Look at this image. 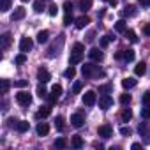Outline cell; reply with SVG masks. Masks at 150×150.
Wrapping results in <instances>:
<instances>
[{"label":"cell","instance_id":"obj_13","mask_svg":"<svg viewBox=\"0 0 150 150\" xmlns=\"http://www.w3.org/2000/svg\"><path fill=\"white\" fill-rule=\"evenodd\" d=\"M23 18H25V9H23V7H16L14 13L11 14V20H13V21H20V20H23Z\"/></svg>","mask_w":150,"mask_h":150},{"label":"cell","instance_id":"obj_3","mask_svg":"<svg viewBox=\"0 0 150 150\" xmlns=\"http://www.w3.org/2000/svg\"><path fill=\"white\" fill-rule=\"evenodd\" d=\"M71 125H72V127H78V129L83 127V125H85V115H83L81 111L71 115Z\"/></svg>","mask_w":150,"mask_h":150},{"label":"cell","instance_id":"obj_12","mask_svg":"<svg viewBox=\"0 0 150 150\" xmlns=\"http://www.w3.org/2000/svg\"><path fill=\"white\" fill-rule=\"evenodd\" d=\"M88 57H90L92 60H96V62H101V60L104 58V53H103L99 48H92V50L88 51Z\"/></svg>","mask_w":150,"mask_h":150},{"label":"cell","instance_id":"obj_26","mask_svg":"<svg viewBox=\"0 0 150 150\" xmlns=\"http://www.w3.org/2000/svg\"><path fill=\"white\" fill-rule=\"evenodd\" d=\"M115 30H117V32H120V34H124V32L127 30V25H125V21H124V20H118V21L115 23Z\"/></svg>","mask_w":150,"mask_h":150},{"label":"cell","instance_id":"obj_8","mask_svg":"<svg viewBox=\"0 0 150 150\" xmlns=\"http://www.w3.org/2000/svg\"><path fill=\"white\" fill-rule=\"evenodd\" d=\"M37 80H39L41 83H48V81L51 80V74H50V71H48L46 67H39V69H37Z\"/></svg>","mask_w":150,"mask_h":150},{"label":"cell","instance_id":"obj_55","mask_svg":"<svg viewBox=\"0 0 150 150\" xmlns=\"http://www.w3.org/2000/svg\"><path fill=\"white\" fill-rule=\"evenodd\" d=\"M21 2H28V0H21Z\"/></svg>","mask_w":150,"mask_h":150},{"label":"cell","instance_id":"obj_6","mask_svg":"<svg viewBox=\"0 0 150 150\" xmlns=\"http://www.w3.org/2000/svg\"><path fill=\"white\" fill-rule=\"evenodd\" d=\"M111 106H113V97L108 96V94H103L99 97V108L101 110H110Z\"/></svg>","mask_w":150,"mask_h":150},{"label":"cell","instance_id":"obj_42","mask_svg":"<svg viewBox=\"0 0 150 150\" xmlns=\"http://www.w3.org/2000/svg\"><path fill=\"white\" fill-rule=\"evenodd\" d=\"M120 103H122V104H129V103H131V96H129V94H122V96H120Z\"/></svg>","mask_w":150,"mask_h":150},{"label":"cell","instance_id":"obj_23","mask_svg":"<svg viewBox=\"0 0 150 150\" xmlns=\"http://www.w3.org/2000/svg\"><path fill=\"white\" fill-rule=\"evenodd\" d=\"M64 76H65L67 80H72L74 76H76V69H74V65H69V67L64 71Z\"/></svg>","mask_w":150,"mask_h":150},{"label":"cell","instance_id":"obj_44","mask_svg":"<svg viewBox=\"0 0 150 150\" xmlns=\"http://www.w3.org/2000/svg\"><path fill=\"white\" fill-rule=\"evenodd\" d=\"M131 132H132V131H131L129 127H125V125L120 127V134H122V136H131Z\"/></svg>","mask_w":150,"mask_h":150},{"label":"cell","instance_id":"obj_53","mask_svg":"<svg viewBox=\"0 0 150 150\" xmlns=\"http://www.w3.org/2000/svg\"><path fill=\"white\" fill-rule=\"evenodd\" d=\"M139 148H141L139 143H132V150H139Z\"/></svg>","mask_w":150,"mask_h":150},{"label":"cell","instance_id":"obj_46","mask_svg":"<svg viewBox=\"0 0 150 150\" xmlns=\"http://www.w3.org/2000/svg\"><path fill=\"white\" fill-rule=\"evenodd\" d=\"M27 85H28V81H27V80H20V81H16V83H14V87H27Z\"/></svg>","mask_w":150,"mask_h":150},{"label":"cell","instance_id":"obj_54","mask_svg":"<svg viewBox=\"0 0 150 150\" xmlns=\"http://www.w3.org/2000/svg\"><path fill=\"white\" fill-rule=\"evenodd\" d=\"M103 2H110L111 6H115V4H117V2H115V0H103Z\"/></svg>","mask_w":150,"mask_h":150},{"label":"cell","instance_id":"obj_50","mask_svg":"<svg viewBox=\"0 0 150 150\" xmlns=\"http://www.w3.org/2000/svg\"><path fill=\"white\" fill-rule=\"evenodd\" d=\"M115 58H124V50L117 51V53H115Z\"/></svg>","mask_w":150,"mask_h":150},{"label":"cell","instance_id":"obj_20","mask_svg":"<svg viewBox=\"0 0 150 150\" xmlns=\"http://www.w3.org/2000/svg\"><path fill=\"white\" fill-rule=\"evenodd\" d=\"M71 145L74 146V148H83V139H81V136H72V139H71Z\"/></svg>","mask_w":150,"mask_h":150},{"label":"cell","instance_id":"obj_52","mask_svg":"<svg viewBox=\"0 0 150 150\" xmlns=\"http://www.w3.org/2000/svg\"><path fill=\"white\" fill-rule=\"evenodd\" d=\"M87 41H88V42H92V41H94V32H90V34H88V37H87Z\"/></svg>","mask_w":150,"mask_h":150},{"label":"cell","instance_id":"obj_47","mask_svg":"<svg viewBox=\"0 0 150 150\" xmlns=\"http://www.w3.org/2000/svg\"><path fill=\"white\" fill-rule=\"evenodd\" d=\"M111 90V85H104V87H99V92H103V94H106V92H110Z\"/></svg>","mask_w":150,"mask_h":150},{"label":"cell","instance_id":"obj_7","mask_svg":"<svg viewBox=\"0 0 150 150\" xmlns=\"http://www.w3.org/2000/svg\"><path fill=\"white\" fill-rule=\"evenodd\" d=\"M138 131H139V136H143V141H145L146 145H150V125L143 122V124H139Z\"/></svg>","mask_w":150,"mask_h":150},{"label":"cell","instance_id":"obj_39","mask_svg":"<svg viewBox=\"0 0 150 150\" xmlns=\"http://www.w3.org/2000/svg\"><path fill=\"white\" fill-rule=\"evenodd\" d=\"M113 37H110V35H104V37H101V48H106L108 44H110V41H111Z\"/></svg>","mask_w":150,"mask_h":150},{"label":"cell","instance_id":"obj_33","mask_svg":"<svg viewBox=\"0 0 150 150\" xmlns=\"http://www.w3.org/2000/svg\"><path fill=\"white\" fill-rule=\"evenodd\" d=\"M124 34H125V37H127L131 42H138V37H136V34H134L132 30H125Z\"/></svg>","mask_w":150,"mask_h":150},{"label":"cell","instance_id":"obj_19","mask_svg":"<svg viewBox=\"0 0 150 150\" xmlns=\"http://www.w3.org/2000/svg\"><path fill=\"white\" fill-rule=\"evenodd\" d=\"M0 39H2V44H0V46H2V50H7V48H9V44H11V34H9V32H6Z\"/></svg>","mask_w":150,"mask_h":150},{"label":"cell","instance_id":"obj_45","mask_svg":"<svg viewBox=\"0 0 150 150\" xmlns=\"http://www.w3.org/2000/svg\"><path fill=\"white\" fill-rule=\"evenodd\" d=\"M64 11H65V13H72V4H71V2H65V4H64Z\"/></svg>","mask_w":150,"mask_h":150},{"label":"cell","instance_id":"obj_41","mask_svg":"<svg viewBox=\"0 0 150 150\" xmlns=\"http://www.w3.org/2000/svg\"><path fill=\"white\" fill-rule=\"evenodd\" d=\"M9 87H11V83H9V80H2V94H7V90H9Z\"/></svg>","mask_w":150,"mask_h":150},{"label":"cell","instance_id":"obj_29","mask_svg":"<svg viewBox=\"0 0 150 150\" xmlns=\"http://www.w3.org/2000/svg\"><path fill=\"white\" fill-rule=\"evenodd\" d=\"M122 14H124V16H134V14H136V6H127Z\"/></svg>","mask_w":150,"mask_h":150},{"label":"cell","instance_id":"obj_32","mask_svg":"<svg viewBox=\"0 0 150 150\" xmlns=\"http://www.w3.org/2000/svg\"><path fill=\"white\" fill-rule=\"evenodd\" d=\"M44 9V0H37V2H34V11L35 13H42Z\"/></svg>","mask_w":150,"mask_h":150},{"label":"cell","instance_id":"obj_31","mask_svg":"<svg viewBox=\"0 0 150 150\" xmlns=\"http://www.w3.org/2000/svg\"><path fill=\"white\" fill-rule=\"evenodd\" d=\"M37 96H39V97H41V99H44V97H48V90H46V88H44V83H42V85H39V87H37Z\"/></svg>","mask_w":150,"mask_h":150},{"label":"cell","instance_id":"obj_2","mask_svg":"<svg viewBox=\"0 0 150 150\" xmlns=\"http://www.w3.org/2000/svg\"><path fill=\"white\" fill-rule=\"evenodd\" d=\"M81 72L85 78H99V76H104V71L99 69V65H94V64H85L81 67Z\"/></svg>","mask_w":150,"mask_h":150},{"label":"cell","instance_id":"obj_28","mask_svg":"<svg viewBox=\"0 0 150 150\" xmlns=\"http://www.w3.org/2000/svg\"><path fill=\"white\" fill-rule=\"evenodd\" d=\"M11 0H0V11L2 13H7L9 9H11Z\"/></svg>","mask_w":150,"mask_h":150},{"label":"cell","instance_id":"obj_27","mask_svg":"<svg viewBox=\"0 0 150 150\" xmlns=\"http://www.w3.org/2000/svg\"><path fill=\"white\" fill-rule=\"evenodd\" d=\"M134 57H136L134 50H124V60H125V62H132Z\"/></svg>","mask_w":150,"mask_h":150},{"label":"cell","instance_id":"obj_15","mask_svg":"<svg viewBox=\"0 0 150 150\" xmlns=\"http://www.w3.org/2000/svg\"><path fill=\"white\" fill-rule=\"evenodd\" d=\"M50 113H51V106H41L39 111L35 113V117L37 118H46V117H50Z\"/></svg>","mask_w":150,"mask_h":150},{"label":"cell","instance_id":"obj_17","mask_svg":"<svg viewBox=\"0 0 150 150\" xmlns=\"http://www.w3.org/2000/svg\"><path fill=\"white\" fill-rule=\"evenodd\" d=\"M122 87H124L125 90L134 88V87H136V80H134V78H124V80H122Z\"/></svg>","mask_w":150,"mask_h":150},{"label":"cell","instance_id":"obj_11","mask_svg":"<svg viewBox=\"0 0 150 150\" xmlns=\"http://www.w3.org/2000/svg\"><path fill=\"white\" fill-rule=\"evenodd\" d=\"M32 46H34V42H32L30 37H21V41H20V51L28 53V51L32 50Z\"/></svg>","mask_w":150,"mask_h":150},{"label":"cell","instance_id":"obj_10","mask_svg":"<svg viewBox=\"0 0 150 150\" xmlns=\"http://www.w3.org/2000/svg\"><path fill=\"white\" fill-rule=\"evenodd\" d=\"M97 136H101V138H111L113 136V129H111V125H99V129H97Z\"/></svg>","mask_w":150,"mask_h":150},{"label":"cell","instance_id":"obj_24","mask_svg":"<svg viewBox=\"0 0 150 150\" xmlns=\"http://www.w3.org/2000/svg\"><path fill=\"white\" fill-rule=\"evenodd\" d=\"M131 117H132V111H131L129 108H124V110L120 111V118H122V122H127V120H131Z\"/></svg>","mask_w":150,"mask_h":150},{"label":"cell","instance_id":"obj_1","mask_svg":"<svg viewBox=\"0 0 150 150\" xmlns=\"http://www.w3.org/2000/svg\"><path fill=\"white\" fill-rule=\"evenodd\" d=\"M83 53H85V46L81 42H76L72 46V51H71V58H69V64L71 65H76L83 60Z\"/></svg>","mask_w":150,"mask_h":150},{"label":"cell","instance_id":"obj_9","mask_svg":"<svg viewBox=\"0 0 150 150\" xmlns=\"http://www.w3.org/2000/svg\"><path fill=\"white\" fill-rule=\"evenodd\" d=\"M62 96V85H53L51 87V94H50V103H57Z\"/></svg>","mask_w":150,"mask_h":150},{"label":"cell","instance_id":"obj_49","mask_svg":"<svg viewBox=\"0 0 150 150\" xmlns=\"http://www.w3.org/2000/svg\"><path fill=\"white\" fill-rule=\"evenodd\" d=\"M138 2H139L143 7H148V6H150V0H138Z\"/></svg>","mask_w":150,"mask_h":150},{"label":"cell","instance_id":"obj_21","mask_svg":"<svg viewBox=\"0 0 150 150\" xmlns=\"http://www.w3.org/2000/svg\"><path fill=\"white\" fill-rule=\"evenodd\" d=\"M78 6H80V9H81L83 13H87L88 9H92V0H80Z\"/></svg>","mask_w":150,"mask_h":150},{"label":"cell","instance_id":"obj_35","mask_svg":"<svg viewBox=\"0 0 150 150\" xmlns=\"http://www.w3.org/2000/svg\"><path fill=\"white\" fill-rule=\"evenodd\" d=\"M81 88H83V81H76V83L72 85V94H80Z\"/></svg>","mask_w":150,"mask_h":150},{"label":"cell","instance_id":"obj_37","mask_svg":"<svg viewBox=\"0 0 150 150\" xmlns=\"http://www.w3.org/2000/svg\"><path fill=\"white\" fill-rule=\"evenodd\" d=\"M25 62H27V55L21 51V53L16 57V64H18V65H21V64H25Z\"/></svg>","mask_w":150,"mask_h":150},{"label":"cell","instance_id":"obj_18","mask_svg":"<svg viewBox=\"0 0 150 150\" xmlns=\"http://www.w3.org/2000/svg\"><path fill=\"white\" fill-rule=\"evenodd\" d=\"M145 72H146V64H145V62H139V64L134 67V74H136V76H143Z\"/></svg>","mask_w":150,"mask_h":150},{"label":"cell","instance_id":"obj_16","mask_svg":"<svg viewBox=\"0 0 150 150\" xmlns=\"http://www.w3.org/2000/svg\"><path fill=\"white\" fill-rule=\"evenodd\" d=\"M35 132H37V136H46V134L50 132V127H48V124H44V122L37 124V127H35Z\"/></svg>","mask_w":150,"mask_h":150},{"label":"cell","instance_id":"obj_14","mask_svg":"<svg viewBox=\"0 0 150 150\" xmlns=\"http://www.w3.org/2000/svg\"><path fill=\"white\" fill-rule=\"evenodd\" d=\"M88 23H90V18H88V16H80V18H78L76 21H74V25H76V28H80V30H81V28H85V27H87Z\"/></svg>","mask_w":150,"mask_h":150},{"label":"cell","instance_id":"obj_36","mask_svg":"<svg viewBox=\"0 0 150 150\" xmlns=\"http://www.w3.org/2000/svg\"><path fill=\"white\" fill-rule=\"evenodd\" d=\"M72 21H76L72 18V13H65V16H64V25H71Z\"/></svg>","mask_w":150,"mask_h":150},{"label":"cell","instance_id":"obj_34","mask_svg":"<svg viewBox=\"0 0 150 150\" xmlns=\"http://www.w3.org/2000/svg\"><path fill=\"white\" fill-rule=\"evenodd\" d=\"M55 127H57V131H64V117L55 118Z\"/></svg>","mask_w":150,"mask_h":150},{"label":"cell","instance_id":"obj_4","mask_svg":"<svg viewBox=\"0 0 150 150\" xmlns=\"http://www.w3.org/2000/svg\"><path fill=\"white\" fill-rule=\"evenodd\" d=\"M16 103H18L20 106H28V104L32 103V96H30L28 92H18V94H16Z\"/></svg>","mask_w":150,"mask_h":150},{"label":"cell","instance_id":"obj_5","mask_svg":"<svg viewBox=\"0 0 150 150\" xmlns=\"http://www.w3.org/2000/svg\"><path fill=\"white\" fill-rule=\"evenodd\" d=\"M96 103H97V94L94 90H87L83 94V104L85 106H94Z\"/></svg>","mask_w":150,"mask_h":150},{"label":"cell","instance_id":"obj_38","mask_svg":"<svg viewBox=\"0 0 150 150\" xmlns=\"http://www.w3.org/2000/svg\"><path fill=\"white\" fill-rule=\"evenodd\" d=\"M141 103H143V106H150V92H145V94H143Z\"/></svg>","mask_w":150,"mask_h":150},{"label":"cell","instance_id":"obj_43","mask_svg":"<svg viewBox=\"0 0 150 150\" xmlns=\"http://www.w3.org/2000/svg\"><path fill=\"white\" fill-rule=\"evenodd\" d=\"M48 13H50V16H57L58 7H57V6H50V7H48Z\"/></svg>","mask_w":150,"mask_h":150},{"label":"cell","instance_id":"obj_48","mask_svg":"<svg viewBox=\"0 0 150 150\" xmlns=\"http://www.w3.org/2000/svg\"><path fill=\"white\" fill-rule=\"evenodd\" d=\"M7 122H9V124H7L9 127H14V129H16V125H18V120H14V118H9Z\"/></svg>","mask_w":150,"mask_h":150},{"label":"cell","instance_id":"obj_22","mask_svg":"<svg viewBox=\"0 0 150 150\" xmlns=\"http://www.w3.org/2000/svg\"><path fill=\"white\" fill-rule=\"evenodd\" d=\"M48 39H50V32L48 30H41L39 34H37V42H48Z\"/></svg>","mask_w":150,"mask_h":150},{"label":"cell","instance_id":"obj_51","mask_svg":"<svg viewBox=\"0 0 150 150\" xmlns=\"http://www.w3.org/2000/svg\"><path fill=\"white\" fill-rule=\"evenodd\" d=\"M143 32H145V34H146V35H150V23H148V25H145V27H143Z\"/></svg>","mask_w":150,"mask_h":150},{"label":"cell","instance_id":"obj_30","mask_svg":"<svg viewBox=\"0 0 150 150\" xmlns=\"http://www.w3.org/2000/svg\"><path fill=\"white\" fill-rule=\"evenodd\" d=\"M67 146V139L65 138H57L55 139V148H65Z\"/></svg>","mask_w":150,"mask_h":150},{"label":"cell","instance_id":"obj_40","mask_svg":"<svg viewBox=\"0 0 150 150\" xmlns=\"http://www.w3.org/2000/svg\"><path fill=\"white\" fill-rule=\"evenodd\" d=\"M141 117H143L145 120H148V118H150V106H145V108L141 110Z\"/></svg>","mask_w":150,"mask_h":150},{"label":"cell","instance_id":"obj_25","mask_svg":"<svg viewBox=\"0 0 150 150\" xmlns=\"http://www.w3.org/2000/svg\"><path fill=\"white\" fill-rule=\"evenodd\" d=\"M16 131H18V132H27V131H28V122H27V120H18Z\"/></svg>","mask_w":150,"mask_h":150}]
</instances>
